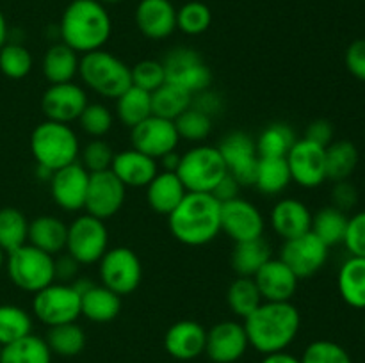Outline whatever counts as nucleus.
Masks as SVG:
<instances>
[{
	"instance_id": "34",
	"label": "nucleus",
	"mask_w": 365,
	"mask_h": 363,
	"mask_svg": "<svg viewBox=\"0 0 365 363\" xmlns=\"http://www.w3.org/2000/svg\"><path fill=\"white\" fill-rule=\"evenodd\" d=\"M360 162L355 142L348 139H334L327 146V177L331 182L349 180Z\"/></svg>"
},
{
	"instance_id": "52",
	"label": "nucleus",
	"mask_w": 365,
	"mask_h": 363,
	"mask_svg": "<svg viewBox=\"0 0 365 363\" xmlns=\"http://www.w3.org/2000/svg\"><path fill=\"white\" fill-rule=\"evenodd\" d=\"M344 63L349 73H351L356 80L365 82V38L355 39V41L346 48Z\"/></svg>"
},
{
	"instance_id": "21",
	"label": "nucleus",
	"mask_w": 365,
	"mask_h": 363,
	"mask_svg": "<svg viewBox=\"0 0 365 363\" xmlns=\"http://www.w3.org/2000/svg\"><path fill=\"white\" fill-rule=\"evenodd\" d=\"M134 20L146 39L163 41L177 31V7L171 0H141L135 7Z\"/></svg>"
},
{
	"instance_id": "22",
	"label": "nucleus",
	"mask_w": 365,
	"mask_h": 363,
	"mask_svg": "<svg viewBox=\"0 0 365 363\" xmlns=\"http://www.w3.org/2000/svg\"><path fill=\"white\" fill-rule=\"evenodd\" d=\"M262 301H292L299 287V278L280 258H269L253 276Z\"/></svg>"
},
{
	"instance_id": "5",
	"label": "nucleus",
	"mask_w": 365,
	"mask_h": 363,
	"mask_svg": "<svg viewBox=\"0 0 365 363\" xmlns=\"http://www.w3.org/2000/svg\"><path fill=\"white\" fill-rule=\"evenodd\" d=\"M78 77L86 88L107 100H116L132 85L130 66L103 48L81 56Z\"/></svg>"
},
{
	"instance_id": "44",
	"label": "nucleus",
	"mask_w": 365,
	"mask_h": 363,
	"mask_svg": "<svg viewBox=\"0 0 365 363\" xmlns=\"http://www.w3.org/2000/svg\"><path fill=\"white\" fill-rule=\"evenodd\" d=\"M32 66H34L32 53L21 43L7 41L0 48V71L7 78H13V80L25 78L32 71Z\"/></svg>"
},
{
	"instance_id": "10",
	"label": "nucleus",
	"mask_w": 365,
	"mask_h": 363,
	"mask_svg": "<svg viewBox=\"0 0 365 363\" xmlns=\"http://www.w3.org/2000/svg\"><path fill=\"white\" fill-rule=\"evenodd\" d=\"M32 295V313L46 327L77 322L81 317V294L71 283L53 281Z\"/></svg>"
},
{
	"instance_id": "3",
	"label": "nucleus",
	"mask_w": 365,
	"mask_h": 363,
	"mask_svg": "<svg viewBox=\"0 0 365 363\" xmlns=\"http://www.w3.org/2000/svg\"><path fill=\"white\" fill-rule=\"evenodd\" d=\"M168 228L180 244L202 248L221 233V203L212 194L187 192L168 216Z\"/></svg>"
},
{
	"instance_id": "15",
	"label": "nucleus",
	"mask_w": 365,
	"mask_h": 363,
	"mask_svg": "<svg viewBox=\"0 0 365 363\" xmlns=\"http://www.w3.org/2000/svg\"><path fill=\"white\" fill-rule=\"evenodd\" d=\"M217 149L227 164L228 173L241 184V187L253 185L259 162L255 139L242 130H232L221 139Z\"/></svg>"
},
{
	"instance_id": "29",
	"label": "nucleus",
	"mask_w": 365,
	"mask_h": 363,
	"mask_svg": "<svg viewBox=\"0 0 365 363\" xmlns=\"http://www.w3.org/2000/svg\"><path fill=\"white\" fill-rule=\"evenodd\" d=\"M78 63H81V56L73 48L64 45L63 41L53 43L43 56V77L46 78L48 84L73 82V78L78 75Z\"/></svg>"
},
{
	"instance_id": "24",
	"label": "nucleus",
	"mask_w": 365,
	"mask_h": 363,
	"mask_svg": "<svg viewBox=\"0 0 365 363\" xmlns=\"http://www.w3.org/2000/svg\"><path fill=\"white\" fill-rule=\"evenodd\" d=\"M269 223L282 241H289L309 233L312 226V212L302 199L282 198L271 209Z\"/></svg>"
},
{
	"instance_id": "16",
	"label": "nucleus",
	"mask_w": 365,
	"mask_h": 363,
	"mask_svg": "<svg viewBox=\"0 0 365 363\" xmlns=\"http://www.w3.org/2000/svg\"><path fill=\"white\" fill-rule=\"evenodd\" d=\"M130 144L138 152L159 160L166 153L177 152L180 144L175 121L159 116H150L134 128H130Z\"/></svg>"
},
{
	"instance_id": "32",
	"label": "nucleus",
	"mask_w": 365,
	"mask_h": 363,
	"mask_svg": "<svg viewBox=\"0 0 365 363\" xmlns=\"http://www.w3.org/2000/svg\"><path fill=\"white\" fill-rule=\"evenodd\" d=\"M269 258H273L269 242L260 237L255 241L235 242L234 249H232L230 263L237 276L253 278Z\"/></svg>"
},
{
	"instance_id": "43",
	"label": "nucleus",
	"mask_w": 365,
	"mask_h": 363,
	"mask_svg": "<svg viewBox=\"0 0 365 363\" xmlns=\"http://www.w3.org/2000/svg\"><path fill=\"white\" fill-rule=\"evenodd\" d=\"M212 23V11L202 0H189L177 9V28L185 36H200Z\"/></svg>"
},
{
	"instance_id": "12",
	"label": "nucleus",
	"mask_w": 365,
	"mask_h": 363,
	"mask_svg": "<svg viewBox=\"0 0 365 363\" xmlns=\"http://www.w3.org/2000/svg\"><path fill=\"white\" fill-rule=\"evenodd\" d=\"M285 160H287L292 182H296L299 187L317 189L328 180L324 146L302 137L292 144Z\"/></svg>"
},
{
	"instance_id": "38",
	"label": "nucleus",
	"mask_w": 365,
	"mask_h": 363,
	"mask_svg": "<svg viewBox=\"0 0 365 363\" xmlns=\"http://www.w3.org/2000/svg\"><path fill=\"white\" fill-rule=\"evenodd\" d=\"M52 354L61 358H73L78 356L86 347V331L77 322L59 324L48 327L45 337Z\"/></svg>"
},
{
	"instance_id": "4",
	"label": "nucleus",
	"mask_w": 365,
	"mask_h": 363,
	"mask_svg": "<svg viewBox=\"0 0 365 363\" xmlns=\"http://www.w3.org/2000/svg\"><path fill=\"white\" fill-rule=\"evenodd\" d=\"M31 153L36 166L53 171L78 162L81 141L71 125L45 120L31 134Z\"/></svg>"
},
{
	"instance_id": "42",
	"label": "nucleus",
	"mask_w": 365,
	"mask_h": 363,
	"mask_svg": "<svg viewBox=\"0 0 365 363\" xmlns=\"http://www.w3.org/2000/svg\"><path fill=\"white\" fill-rule=\"evenodd\" d=\"M32 324L31 313L25 308L18 305H0V345L31 335Z\"/></svg>"
},
{
	"instance_id": "51",
	"label": "nucleus",
	"mask_w": 365,
	"mask_h": 363,
	"mask_svg": "<svg viewBox=\"0 0 365 363\" xmlns=\"http://www.w3.org/2000/svg\"><path fill=\"white\" fill-rule=\"evenodd\" d=\"M359 205V191L349 180L334 182L331 187V206L348 214Z\"/></svg>"
},
{
	"instance_id": "41",
	"label": "nucleus",
	"mask_w": 365,
	"mask_h": 363,
	"mask_svg": "<svg viewBox=\"0 0 365 363\" xmlns=\"http://www.w3.org/2000/svg\"><path fill=\"white\" fill-rule=\"evenodd\" d=\"M298 141L294 130L287 123H271L255 139L259 157H287L289 149Z\"/></svg>"
},
{
	"instance_id": "61",
	"label": "nucleus",
	"mask_w": 365,
	"mask_h": 363,
	"mask_svg": "<svg viewBox=\"0 0 365 363\" xmlns=\"http://www.w3.org/2000/svg\"><path fill=\"white\" fill-rule=\"evenodd\" d=\"M98 2H102L103 6H109V4L113 6V4H120L121 0H98Z\"/></svg>"
},
{
	"instance_id": "48",
	"label": "nucleus",
	"mask_w": 365,
	"mask_h": 363,
	"mask_svg": "<svg viewBox=\"0 0 365 363\" xmlns=\"http://www.w3.org/2000/svg\"><path fill=\"white\" fill-rule=\"evenodd\" d=\"M299 359L302 363H353L349 352L334 340H314Z\"/></svg>"
},
{
	"instance_id": "58",
	"label": "nucleus",
	"mask_w": 365,
	"mask_h": 363,
	"mask_svg": "<svg viewBox=\"0 0 365 363\" xmlns=\"http://www.w3.org/2000/svg\"><path fill=\"white\" fill-rule=\"evenodd\" d=\"M180 155L182 153L178 152H171V153H166L164 157H160L157 162H159V169L163 171H177L178 164H180Z\"/></svg>"
},
{
	"instance_id": "23",
	"label": "nucleus",
	"mask_w": 365,
	"mask_h": 363,
	"mask_svg": "<svg viewBox=\"0 0 365 363\" xmlns=\"http://www.w3.org/2000/svg\"><path fill=\"white\" fill-rule=\"evenodd\" d=\"M207 330L191 319L177 320L164 335V349L175 359L189 362L205 352Z\"/></svg>"
},
{
	"instance_id": "57",
	"label": "nucleus",
	"mask_w": 365,
	"mask_h": 363,
	"mask_svg": "<svg viewBox=\"0 0 365 363\" xmlns=\"http://www.w3.org/2000/svg\"><path fill=\"white\" fill-rule=\"evenodd\" d=\"M260 363H302V359L287 351H278L271 352V354H264L262 362Z\"/></svg>"
},
{
	"instance_id": "30",
	"label": "nucleus",
	"mask_w": 365,
	"mask_h": 363,
	"mask_svg": "<svg viewBox=\"0 0 365 363\" xmlns=\"http://www.w3.org/2000/svg\"><path fill=\"white\" fill-rule=\"evenodd\" d=\"M292 177L285 157H259L253 185L264 196H280L287 191Z\"/></svg>"
},
{
	"instance_id": "8",
	"label": "nucleus",
	"mask_w": 365,
	"mask_h": 363,
	"mask_svg": "<svg viewBox=\"0 0 365 363\" xmlns=\"http://www.w3.org/2000/svg\"><path fill=\"white\" fill-rule=\"evenodd\" d=\"M109 249V230L106 221L84 212L68 224L66 249L81 265H93Z\"/></svg>"
},
{
	"instance_id": "50",
	"label": "nucleus",
	"mask_w": 365,
	"mask_h": 363,
	"mask_svg": "<svg viewBox=\"0 0 365 363\" xmlns=\"http://www.w3.org/2000/svg\"><path fill=\"white\" fill-rule=\"evenodd\" d=\"M342 244L348 249L349 256H364L365 258V210H360L348 217V226H346Z\"/></svg>"
},
{
	"instance_id": "62",
	"label": "nucleus",
	"mask_w": 365,
	"mask_h": 363,
	"mask_svg": "<svg viewBox=\"0 0 365 363\" xmlns=\"http://www.w3.org/2000/svg\"><path fill=\"white\" fill-rule=\"evenodd\" d=\"M364 333H365V322H364Z\"/></svg>"
},
{
	"instance_id": "31",
	"label": "nucleus",
	"mask_w": 365,
	"mask_h": 363,
	"mask_svg": "<svg viewBox=\"0 0 365 363\" xmlns=\"http://www.w3.org/2000/svg\"><path fill=\"white\" fill-rule=\"evenodd\" d=\"M337 290L342 301L355 310H365V258L349 256L337 274Z\"/></svg>"
},
{
	"instance_id": "37",
	"label": "nucleus",
	"mask_w": 365,
	"mask_h": 363,
	"mask_svg": "<svg viewBox=\"0 0 365 363\" xmlns=\"http://www.w3.org/2000/svg\"><path fill=\"white\" fill-rule=\"evenodd\" d=\"M192 103V95L171 82H164L152 93V114L175 121Z\"/></svg>"
},
{
	"instance_id": "39",
	"label": "nucleus",
	"mask_w": 365,
	"mask_h": 363,
	"mask_svg": "<svg viewBox=\"0 0 365 363\" xmlns=\"http://www.w3.org/2000/svg\"><path fill=\"white\" fill-rule=\"evenodd\" d=\"M227 302L235 317L245 320L250 313L255 312L262 305V295L253 278L237 276L227 290Z\"/></svg>"
},
{
	"instance_id": "17",
	"label": "nucleus",
	"mask_w": 365,
	"mask_h": 363,
	"mask_svg": "<svg viewBox=\"0 0 365 363\" xmlns=\"http://www.w3.org/2000/svg\"><path fill=\"white\" fill-rule=\"evenodd\" d=\"M125 198H127V187L110 169L89 174L84 203V210L88 214L102 221L110 219L123 209Z\"/></svg>"
},
{
	"instance_id": "35",
	"label": "nucleus",
	"mask_w": 365,
	"mask_h": 363,
	"mask_svg": "<svg viewBox=\"0 0 365 363\" xmlns=\"http://www.w3.org/2000/svg\"><path fill=\"white\" fill-rule=\"evenodd\" d=\"M114 112L123 127L134 128L135 125L152 116V93L130 85L123 95L116 98Z\"/></svg>"
},
{
	"instance_id": "18",
	"label": "nucleus",
	"mask_w": 365,
	"mask_h": 363,
	"mask_svg": "<svg viewBox=\"0 0 365 363\" xmlns=\"http://www.w3.org/2000/svg\"><path fill=\"white\" fill-rule=\"evenodd\" d=\"M89 103L88 93L77 82L48 84L41 96V110L46 120L71 125Z\"/></svg>"
},
{
	"instance_id": "36",
	"label": "nucleus",
	"mask_w": 365,
	"mask_h": 363,
	"mask_svg": "<svg viewBox=\"0 0 365 363\" xmlns=\"http://www.w3.org/2000/svg\"><path fill=\"white\" fill-rule=\"evenodd\" d=\"M348 226V214L335 206L328 205L312 214V226L310 231L316 235L319 241H323L328 248L342 244Z\"/></svg>"
},
{
	"instance_id": "47",
	"label": "nucleus",
	"mask_w": 365,
	"mask_h": 363,
	"mask_svg": "<svg viewBox=\"0 0 365 363\" xmlns=\"http://www.w3.org/2000/svg\"><path fill=\"white\" fill-rule=\"evenodd\" d=\"M114 155H116V152L106 139H91L81 148L78 162L89 174L100 173V171L110 169Z\"/></svg>"
},
{
	"instance_id": "26",
	"label": "nucleus",
	"mask_w": 365,
	"mask_h": 363,
	"mask_svg": "<svg viewBox=\"0 0 365 363\" xmlns=\"http://www.w3.org/2000/svg\"><path fill=\"white\" fill-rule=\"evenodd\" d=\"M146 203L150 209L159 216H170L178 203L187 194L182 180L173 171H163L155 174L152 182L146 185Z\"/></svg>"
},
{
	"instance_id": "13",
	"label": "nucleus",
	"mask_w": 365,
	"mask_h": 363,
	"mask_svg": "<svg viewBox=\"0 0 365 363\" xmlns=\"http://www.w3.org/2000/svg\"><path fill=\"white\" fill-rule=\"evenodd\" d=\"M264 230L266 219L255 203L241 196L221 203V231L232 238L234 244L264 237Z\"/></svg>"
},
{
	"instance_id": "6",
	"label": "nucleus",
	"mask_w": 365,
	"mask_h": 363,
	"mask_svg": "<svg viewBox=\"0 0 365 363\" xmlns=\"http://www.w3.org/2000/svg\"><path fill=\"white\" fill-rule=\"evenodd\" d=\"M56 256L41 251L32 244H24L21 248L6 255V270L11 283L20 290L36 294L41 288L48 287L56 281Z\"/></svg>"
},
{
	"instance_id": "59",
	"label": "nucleus",
	"mask_w": 365,
	"mask_h": 363,
	"mask_svg": "<svg viewBox=\"0 0 365 363\" xmlns=\"http://www.w3.org/2000/svg\"><path fill=\"white\" fill-rule=\"evenodd\" d=\"M7 38H9V27H7V21L4 13L0 11V48L7 43Z\"/></svg>"
},
{
	"instance_id": "63",
	"label": "nucleus",
	"mask_w": 365,
	"mask_h": 363,
	"mask_svg": "<svg viewBox=\"0 0 365 363\" xmlns=\"http://www.w3.org/2000/svg\"><path fill=\"white\" fill-rule=\"evenodd\" d=\"M0 349H2V345H0Z\"/></svg>"
},
{
	"instance_id": "11",
	"label": "nucleus",
	"mask_w": 365,
	"mask_h": 363,
	"mask_svg": "<svg viewBox=\"0 0 365 363\" xmlns=\"http://www.w3.org/2000/svg\"><path fill=\"white\" fill-rule=\"evenodd\" d=\"M166 82L185 89L191 95L209 89L212 84V71L203 57L191 46H175L163 59Z\"/></svg>"
},
{
	"instance_id": "1",
	"label": "nucleus",
	"mask_w": 365,
	"mask_h": 363,
	"mask_svg": "<svg viewBox=\"0 0 365 363\" xmlns=\"http://www.w3.org/2000/svg\"><path fill=\"white\" fill-rule=\"evenodd\" d=\"M248 342L260 354L287 351L302 330V313L292 301H262L245 319Z\"/></svg>"
},
{
	"instance_id": "56",
	"label": "nucleus",
	"mask_w": 365,
	"mask_h": 363,
	"mask_svg": "<svg viewBox=\"0 0 365 363\" xmlns=\"http://www.w3.org/2000/svg\"><path fill=\"white\" fill-rule=\"evenodd\" d=\"M241 189H242L241 184H239L230 173H227L223 178H221L220 184L214 187V191L210 192V194H212L220 203H225V201H230V199L239 198Z\"/></svg>"
},
{
	"instance_id": "9",
	"label": "nucleus",
	"mask_w": 365,
	"mask_h": 363,
	"mask_svg": "<svg viewBox=\"0 0 365 363\" xmlns=\"http://www.w3.org/2000/svg\"><path fill=\"white\" fill-rule=\"evenodd\" d=\"M100 283L120 298L132 294L143 281V263L138 253L127 246L109 248L98 262Z\"/></svg>"
},
{
	"instance_id": "33",
	"label": "nucleus",
	"mask_w": 365,
	"mask_h": 363,
	"mask_svg": "<svg viewBox=\"0 0 365 363\" xmlns=\"http://www.w3.org/2000/svg\"><path fill=\"white\" fill-rule=\"evenodd\" d=\"M52 356L45 338L34 333L0 349V363H52Z\"/></svg>"
},
{
	"instance_id": "54",
	"label": "nucleus",
	"mask_w": 365,
	"mask_h": 363,
	"mask_svg": "<svg viewBox=\"0 0 365 363\" xmlns=\"http://www.w3.org/2000/svg\"><path fill=\"white\" fill-rule=\"evenodd\" d=\"M53 265H56V281H59V283H73L81 273V263L73 256L68 255L66 251L56 256Z\"/></svg>"
},
{
	"instance_id": "28",
	"label": "nucleus",
	"mask_w": 365,
	"mask_h": 363,
	"mask_svg": "<svg viewBox=\"0 0 365 363\" xmlns=\"http://www.w3.org/2000/svg\"><path fill=\"white\" fill-rule=\"evenodd\" d=\"M121 312V298L102 283H95L81 295V317L89 322L107 324Z\"/></svg>"
},
{
	"instance_id": "55",
	"label": "nucleus",
	"mask_w": 365,
	"mask_h": 363,
	"mask_svg": "<svg viewBox=\"0 0 365 363\" xmlns=\"http://www.w3.org/2000/svg\"><path fill=\"white\" fill-rule=\"evenodd\" d=\"M303 137L327 148L335 137L334 125H331L328 120H323V117H321V120H314L312 123L307 125L305 135H303Z\"/></svg>"
},
{
	"instance_id": "60",
	"label": "nucleus",
	"mask_w": 365,
	"mask_h": 363,
	"mask_svg": "<svg viewBox=\"0 0 365 363\" xmlns=\"http://www.w3.org/2000/svg\"><path fill=\"white\" fill-rule=\"evenodd\" d=\"M4 265H6V253H4L2 249H0V270L4 269Z\"/></svg>"
},
{
	"instance_id": "20",
	"label": "nucleus",
	"mask_w": 365,
	"mask_h": 363,
	"mask_svg": "<svg viewBox=\"0 0 365 363\" xmlns=\"http://www.w3.org/2000/svg\"><path fill=\"white\" fill-rule=\"evenodd\" d=\"M250 347L245 324L237 320H220L207 330L205 354L214 363H235Z\"/></svg>"
},
{
	"instance_id": "25",
	"label": "nucleus",
	"mask_w": 365,
	"mask_h": 363,
	"mask_svg": "<svg viewBox=\"0 0 365 363\" xmlns=\"http://www.w3.org/2000/svg\"><path fill=\"white\" fill-rule=\"evenodd\" d=\"M110 171L127 189H145L160 169L155 159L134 148H128L114 155Z\"/></svg>"
},
{
	"instance_id": "45",
	"label": "nucleus",
	"mask_w": 365,
	"mask_h": 363,
	"mask_svg": "<svg viewBox=\"0 0 365 363\" xmlns=\"http://www.w3.org/2000/svg\"><path fill=\"white\" fill-rule=\"evenodd\" d=\"M175 127L180 135V141L184 139L192 144H202L212 134V117L200 112L195 107H189L175 120Z\"/></svg>"
},
{
	"instance_id": "40",
	"label": "nucleus",
	"mask_w": 365,
	"mask_h": 363,
	"mask_svg": "<svg viewBox=\"0 0 365 363\" xmlns=\"http://www.w3.org/2000/svg\"><path fill=\"white\" fill-rule=\"evenodd\" d=\"M29 241V219L20 209L4 206L0 209V249L11 253Z\"/></svg>"
},
{
	"instance_id": "49",
	"label": "nucleus",
	"mask_w": 365,
	"mask_h": 363,
	"mask_svg": "<svg viewBox=\"0 0 365 363\" xmlns=\"http://www.w3.org/2000/svg\"><path fill=\"white\" fill-rule=\"evenodd\" d=\"M130 77L132 85L153 93L166 82V71L163 60L145 59L130 66Z\"/></svg>"
},
{
	"instance_id": "53",
	"label": "nucleus",
	"mask_w": 365,
	"mask_h": 363,
	"mask_svg": "<svg viewBox=\"0 0 365 363\" xmlns=\"http://www.w3.org/2000/svg\"><path fill=\"white\" fill-rule=\"evenodd\" d=\"M191 107H195V109H198L200 112L207 114V116H210L214 120V116H217V114L223 110L225 102H223V96H221L220 93L209 88L196 93V95H192Z\"/></svg>"
},
{
	"instance_id": "46",
	"label": "nucleus",
	"mask_w": 365,
	"mask_h": 363,
	"mask_svg": "<svg viewBox=\"0 0 365 363\" xmlns=\"http://www.w3.org/2000/svg\"><path fill=\"white\" fill-rule=\"evenodd\" d=\"M78 127L91 139H103L114 125V114L102 102H89L77 120Z\"/></svg>"
},
{
	"instance_id": "27",
	"label": "nucleus",
	"mask_w": 365,
	"mask_h": 363,
	"mask_svg": "<svg viewBox=\"0 0 365 363\" xmlns=\"http://www.w3.org/2000/svg\"><path fill=\"white\" fill-rule=\"evenodd\" d=\"M66 238L68 224L61 217L45 214V216H38L29 221L27 242L48 255L57 256L63 253L66 249Z\"/></svg>"
},
{
	"instance_id": "7",
	"label": "nucleus",
	"mask_w": 365,
	"mask_h": 363,
	"mask_svg": "<svg viewBox=\"0 0 365 363\" xmlns=\"http://www.w3.org/2000/svg\"><path fill=\"white\" fill-rule=\"evenodd\" d=\"M175 173L178 174L187 192L210 194L228 169L217 146L202 142L182 153L180 164Z\"/></svg>"
},
{
	"instance_id": "2",
	"label": "nucleus",
	"mask_w": 365,
	"mask_h": 363,
	"mask_svg": "<svg viewBox=\"0 0 365 363\" xmlns=\"http://www.w3.org/2000/svg\"><path fill=\"white\" fill-rule=\"evenodd\" d=\"M59 38L78 56L103 48L113 36V18L98 0H71L59 20Z\"/></svg>"
},
{
	"instance_id": "19",
	"label": "nucleus",
	"mask_w": 365,
	"mask_h": 363,
	"mask_svg": "<svg viewBox=\"0 0 365 363\" xmlns=\"http://www.w3.org/2000/svg\"><path fill=\"white\" fill-rule=\"evenodd\" d=\"M48 185L53 203L61 210L68 214H77L84 210L89 173L81 166V162H73L70 166L53 171Z\"/></svg>"
},
{
	"instance_id": "14",
	"label": "nucleus",
	"mask_w": 365,
	"mask_h": 363,
	"mask_svg": "<svg viewBox=\"0 0 365 363\" xmlns=\"http://www.w3.org/2000/svg\"><path fill=\"white\" fill-rule=\"evenodd\" d=\"M328 251L330 248L323 241H319L312 231H309L296 238L284 241L278 258L284 260L299 280H305V278L316 276L323 269L330 255Z\"/></svg>"
}]
</instances>
